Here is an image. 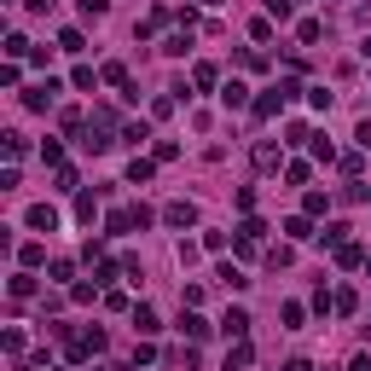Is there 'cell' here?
<instances>
[{"instance_id": "obj_1", "label": "cell", "mask_w": 371, "mask_h": 371, "mask_svg": "<svg viewBox=\"0 0 371 371\" xmlns=\"http://www.w3.org/2000/svg\"><path fill=\"white\" fill-rule=\"evenodd\" d=\"M82 145H87V151H110V117H105V110L87 122V139Z\"/></svg>"}, {"instance_id": "obj_2", "label": "cell", "mask_w": 371, "mask_h": 371, "mask_svg": "<svg viewBox=\"0 0 371 371\" xmlns=\"http://www.w3.org/2000/svg\"><path fill=\"white\" fill-rule=\"evenodd\" d=\"M58 93H64V87L53 82V76H46V82H41V87H29V93H24V105H29V110H46V105H53V99H58Z\"/></svg>"}, {"instance_id": "obj_3", "label": "cell", "mask_w": 371, "mask_h": 371, "mask_svg": "<svg viewBox=\"0 0 371 371\" xmlns=\"http://www.w3.org/2000/svg\"><path fill=\"white\" fill-rule=\"evenodd\" d=\"M163 221H169V227H180V232H186V227H198V203H169V209H163Z\"/></svg>"}, {"instance_id": "obj_4", "label": "cell", "mask_w": 371, "mask_h": 371, "mask_svg": "<svg viewBox=\"0 0 371 371\" xmlns=\"http://www.w3.org/2000/svg\"><path fill=\"white\" fill-rule=\"evenodd\" d=\"M29 227H35V232H53V227H58V209H53V203H35V209H29Z\"/></svg>"}, {"instance_id": "obj_5", "label": "cell", "mask_w": 371, "mask_h": 371, "mask_svg": "<svg viewBox=\"0 0 371 371\" xmlns=\"http://www.w3.org/2000/svg\"><path fill=\"white\" fill-rule=\"evenodd\" d=\"M221 331H227L232 343H244V331H250V313H244V308H232L227 319H221Z\"/></svg>"}, {"instance_id": "obj_6", "label": "cell", "mask_w": 371, "mask_h": 371, "mask_svg": "<svg viewBox=\"0 0 371 371\" xmlns=\"http://www.w3.org/2000/svg\"><path fill=\"white\" fill-rule=\"evenodd\" d=\"M221 105H227V110H244V105H250V87H244V82H227V87H221Z\"/></svg>"}, {"instance_id": "obj_7", "label": "cell", "mask_w": 371, "mask_h": 371, "mask_svg": "<svg viewBox=\"0 0 371 371\" xmlns=\"http://www.w3.org/2000/svg\"><path fill=\"white\" fill-rule=\"evenodd\" d=\"M279 105H284V93H279V87H273V93H261V99H255V122L279 117Z\"/></svg>"}, {"instance_id": "obj_8", "label": "cell", "mask_w": 371, "mask_h": 371, "mask_svg": "<svg viewBox=\"0 0 371 371\" xmlns=\"http://www.w3.org/2000/svg\"><path fill=\"white\" fill-rule=\"evenodd\" d=\"M255 169H261V174H273V169H279V145H273V139H261V145H255Z\"/></svg>"}, {"instance_id": "obj_9", "label": "cell", "mask_w": 371, "mask_h": 371, "mask_svg": "<svg viewBox=\"0 0 371 371\" xmlns=\"http://www.w3.org/2000/svg\"><path fill=\"white\" fill-rule=\"evenodd\" d=\"M134 331L151 336V331H157V308H145V302H139V308H134Z\"/></svg>"}, {"instance_id": "obj_10", "label": "cell", "mask_w": 371, "mask_h": 371, "mask_svg": "<svg viewBox=\"0 0 371 371\" xmlns=\"http://www.w3.org/2000/svg\"><path fill=\"white\" fill-rule=\"evenodd\" d=\"M250 360H255V348H250V343H238V348H227V371H244Z\"/></svg>"}, {"instance_id": "obj_11", "label": "cell", "mask_w": 371, "mask_h": 371, "mask_svg": "<svg viewBox=\"0 0 371 371\" xmlns=\"http://www.w3.org/2000/svg\"><path fill=\"white\" fill-rule=\"evenodd\" d=\"M6 290H12V302H24V296H35V279H29V273H12Z\"/></svg>"}, {"instance_id": "obj_12", "label": "cell", "mask_w": 371, "mask_h": 371, "mask_svg": "<svg viewBox=\"0 0 371 371\" xmlns=\"http://www.w3.org/2000/svg\"><path fill=\"white\" fill-rule=\"evenodd\" d=\"M336 267H365V250L360 244H343V250H336Z\"/></svg>"}, {"instance_id": "obj_13", "label": "cell", "mask_w": 371, "mask_h": 371, "mask_svg": "<svg viewBox=\"0 0 371 371\" xmlns=\"http://www.w3.org/2000/svg\"><path fill=\"white\" fill-rule=\"evenodd\" d=\"M221 284H227V290H244L250 279H244V267H232V261H221Z\"/></svg>"}, {"instance_id": "obj_14", "label": "cell", "mask_w": 371, "mask_h": 371, "mask_svg": "<svg viewBox=\"0 0 371 371\" xmlns=\"http://www.w3.org/2000/svg\"><path fill=\"white\" fill-rule=\"evenodd\" d=\"M180 331L198 343V336H209V319H198V313H180Z\"/></svg>"}, {"instance_id": "obj_15", "label": "cell", "mask_w": 371, "mask_h": 371, "mask_svg": "<svg viewBox=\"0 0 371 371\" xmlns=\"http://www.w3.org/2000/svg\"><path fill=\"white\" fill-rule=\"evenodd\" d=\"M18 261H24V273H29V267L46 261V250H41V244H18Z\"/></svg>"}, {"instance_id": "obj_16", "label": "cell", "mask_w": 371, "mask_h": 371, "mask_svg": "<svg viewBox=\"0 0 371 371\" xmlns=\"http://www.w3.org/2000/svg\"><path fill=\"white\" fill-rule=\"evenodd\" d=\"M186 46H191V29H186V35H163V53H169V58H180Z\"/></svg>"}, {"instance_id": "obj_17", "label": "cell", "mask_w": 371, "mask_h": 371, "mask_svg": "<svg viewBox=\"0 0 371 371\" xmlns=\"http://www.w3.org/2000/svg\"><path fill=\"white\" fill-rule=\"evenodd\" d=\"M58 46H64V53H82L87 41H82V29H58Z\"/></svg>"}, {"instance_id": "obj_18", "label": "cell", "mask_w": 371, "mask_h": 371, "mask_svg": "<svg viewBox=\"0 0 371 371\" xmlns=\"http://www.w3.org/2000/svg\"><path fill=\"white\" fill-rule=\"evenodd\" d=\"M191 87H203V93L215 87V64H198V70H191Z\"/></svg>"}, {"instance_id": "obj_19", "label": "cell", "mask_w": 371, "mask_h": 371, "mask_svg": "<svg viewBox=\"0 0 371 371\" xmlns=\"http://www.w3.org/2000/svg\"><path fill=\"white\" fill-rule=\"evenodd\" d=\"M128 180L145 186V180H151V163H145V157H134V163H128Z\"/></svg>"}, {"instance_id": "obj_20", "label": "cell", "mask_w": 371, "mask_h": 371, "mask_svg": "<svg viewBox=\"0 0 371 371\" xmlns=\"http://www.w3.org/2000/svg\"><path fill=\"white\" fill-rule=\"evenodd\" d=\"M279 319H284V331H296V325H302V302H284Z\"/></svg>"}, {"instance_id": "obj_21", "label": "cell", "mask_w": 371, "mask_h": 371, "mask_svg": "<svg viewBox=\"0 0 371 371\" xmlns=\"http://www.w3.org/2000/svg\"><path fill=\"white\" fill-rule=\"evenodd\" d=\"M296 35H302V46H313V41H319V18H302Z\"/></svg>"}, {"instance_id": "obj_22", "label": "cell", "mask_w": 371, "mask_h": 371, "mask_svg": "<svg viewBox=\"0 0 371 371\" xmlns=\"http://www.w3.org/2000/svg\"><path fill=\"white\" fill-rule=\"evenodd\" d=\"M53 186H58V191H76V169H70V163H58V174H53Z\"/></svg>"}, {"instance_id": "obj_23", "label": "cell", "mask_w": 371, "mask_h": 371, "mask_svg": "<svg viewBox=\"0 0 371 371\" xmlns=\"http://www.w3.org/2000/svg\"><path fill=\"white\" fill-rule=\"evenodd\" d=\"M70 82H76V87H82V93H93V82H99V76H93V70H87V64H76V76H70Z\"/></svg>"}, {"instance_id": "obj_24", "label": "cell", "mask_w": 371, "mask_h": 371, "mask_svg": "<svg viewBox=\"0 0 371 371\" xmlns=\"http://www.w3.org/2000/svg\"><path fill=\"white\" fill-rule=\"evenodd\" d=\"M284 232H290V238H313V232H308V215H290V221H284Z\"/></svg>"}, {"instance_id": "obj_25", "label": "cell", "mask_w": 371, "mask_h": 371, "mask_svg": "<svg viewBox=\"0 0 371 371\" xmlns=\"http://www.w3.org/2000/svg\"><path fill=\"white\" fill-rule=\"evenodd\" d=\"M122 139H128V145H139V139H151V128H145V122H128V128H122Z\"/></svg>"}, {"instance_id": "obj_26", "label": "cell", "mask_w": 371, "mask_h": 371, "mask_svg": "<svg viewBox=\"0 0 371 371\" xmlns=\"http://www.w3.org/2000/svg\"><path fill=\"white\" fill-rule=\"evenodd\" d=\"M24 53H35V46H29L24 35H6V58H24Z\"/></svg>"}, {"instance_id": "obj_27", "label": "cell", "mask_w": 371, "mask_h": 371, "mask_svg": "<svg viewBox=\"0 0 371 371\" xmlns=\"http://www.w3.org/2000/svg\"><path fill=\"white\" fill-rule=\"evenodd\" d=\"M82 12H87V18H105V12H110V0H82Z\"/></svg>"}, {"instance_id": "obj_28", "label": "cell", "mask_w": 371, "mask_h": 371, "mask_svg": "<svg viewBox=\"0 0 371 371\" xmlns=\"http://www.w3.org/2000/svg\"><path fill=\"white\" fill-rule=\"evenodd\" d=\"M267 18H279V24H284V18H290V0H267Z\"/></svg>"}, {"instance_id": "obj_29", "label": "cell", "mask_w": 371, "mask_h": 371, "mask_svg": "<svg viewBox=\"0 0 371 371\" xmlns=\"http://www.w3.org/2000/svg\"><path fill=\"white\" fill-rule=\"evenodd\" d=\"M348 371H371V354H354V360H348Z\"/></svg>"}, {"instance_id": "obj_30", "label": "cell", "mask_w": 371, "mask_h": 371, "mask_svg": "<svg viewBox=\"0 0 371 371\" xmlns=\"http://www.w3.org/2000/svg\"><path fill=\"white\" fill-rule=\"evenodd\" d=\"M24 6H29V12H53V0H24Z\"/></svg>"}, {"instance_id": "obj_31", "label": "cell", "mask_w": 371, "mask_h": 371, "mask_svg": "<svg viewBox=\"0 0 371 371\" xmlns=\"http://www.w3.org/2000/svg\"><path fill=\"white\" fill-rule=\"evenodd\" d=\"M284 371H313V365H308V360H290V365H284Z\"/></svg>"}, {"instance_id": "obj_32", "label": "cell", "mask_w": 371, "mask_h": 371, "mask_svg": "<svg viewBox=\"0 0 371 371\" xmlns=\"http://www.w3.org/2000/svg\"><path fill=\"white\" fill-rule=\"evenodd\" d=\"M203 6H221V0H203Z\"/></svg>"}]
</instances>
